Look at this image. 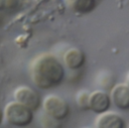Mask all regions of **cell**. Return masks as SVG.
Returning <instances> with one entry per match:
<instances>
[{
	"label": "cell",
	"instance_id": "cell-1",
	"mask_svg": "<svg viewBox=\"0 0 129 128\" xmlns=\"http://www.w3.org/2000/svg\"><path fill=\"white\" fill-rule=\"evenodd\" d=\"M30 76L32 83L41 90H48L59 86L66 76L60 61L50 53L38 55L31 63Z\"/></svg>",
	"mask_w": 129,
	"mask_h": 128
},
{
	"label": "cell",
	"instance_id": "cell-2",
	"mask_svg": "<svg viewBox=\"0 0 129 128\" xmlns=\"http://www.w3.org/2000/svg\"><path fill=\"white\" fill-rule=\"evenodd\" d=\"M3 112L6 122L15 127H26L33 121V110L17 101L8 103Z\"/></svg>",
	"mask_w": 129,
	"mask_h": 128
},
{
	"label": "cell",
	"instance_id": "cell-3",
	"mask_svg": "<svg viewBox=\"0 0 129 128\" xmlns=\"http://www.w3.org/2000/svg\"><path fill=\"white\" fill-rule=\"evenodd\" d=\"M42 107L46 115L56 121L66 119L70 114V105L68 102L55 95L45 97L42 102Z\"/></svg>",
	"mask_w": 129,
	"mask_h": 128
},
{
	"label": "cell",
	"instance_id": "cell-4",
	"mask_svg": "<svg viewBox=\"0 0 129 128\" xmlns=\"http://www.w3.org/2000/svg\"><path fill=\"white\" fill-rule=\"evenodd\" d=\"M13 97L15 101L27 106L33 111H36L40 107V96L32 88L21 86L15 89Z\"/></svg>",
	"mask_w": 129,
	"mask_h": 128
},
{
	"label": "cell",
	"instance_id": "cell-5",
	"mask_svg": "<svg viewBox=\"0 0 129 128\" xmlns=\"http://www.w3.org/2000/svg\"><path fill=\"white\" fill-rule=\"evenodd\" d=\"M111 103V96L105 91L97 90L90 94V110L96 114L109 111Z\"/></svg>",
	"mask_w": 129,
	"mask_h": 128
},
{
	"label": "cell",
	"instance_id": "cell-6",
	"mask_svg": "<svg viewBox=\"0 0 129 128\" xmlns=\"http://www.w3.org/2000/svg\"><path fill=\"white\" fill-rule=\"evenodd\" d=\"M112 103L120 110H129V87L126 84L115 85L110 93Z\"/></svg>",
	"mask_w": 129,
	"mask_h": 128
},
{
	"label": "cell",
	"instance_id": "cell-7",
	"mask_svg": "<svg viewBox=\"0 0 129 128\" xmlns=\"http://www.w3.org/2000/svg\"><path fill=\"white\" fill-rule=\"evenodd\" d=\"M125 125V121L119 114L110 111L98 114L95 121V126L98 128H124Z\"/></svg>",
	"mask_w": 129,
	"mask_h": 128
},
{
	"label": "cell",
	"instance_id": "cell-8",
	"mask_svg": "<svg viewBox=\"0 0 129 128\" xmlns=\"http://www.w3.org/2000/svg\"><path fill=\"white\" fill-rule=\"evenodd\" d=\"M63 61L68 69L72 71L80 70L86 62V54L77 47L68 49L63 54Z\"/></svg>",
	"mask_w": 129,
	"mask_h": 128
},
{
	"label": "cell",
	"instance_id": "cell-9",
	"mask_svg": "<svg viewBox=\"0 0 129 128\" xmlns=\"http://www.w3.org/2000/svg\"><path fill=\"white\" fill-rule=\"evenodd\" d=\"M74 12L79 14H89L94 11L97 6V0H73L70 2Z\"/></svg>",
	"mask_w": 129,
	"mask_h": 128
},
{
	"label": "cell",
	"instance_id": "cell-10",
	"mask_svg": "<svg viewBox=\"0 0 129 128\" xmlns=\"http://www.w3.org/2000/svg\"><path fill=\"white\" fill-rule=\"evenodd\" d=\"M90 94L88 91H80L77 95V104L82 110H90Z\"/></svg>",
	"mask_w": 129,
	"mask_h": 128
},
{
	"label": "cell",
	"instance_id": "cell-11",
	"mask_svg": "<svg viewBox=\"0 0 129 128\" xmlns=\"http://www.w3.org/2000/svg\"><path fill=\"white\" fill-rule=\"evenodd\" d=\"M7 6V0H0V10L5 9Z\"/></svg>",
	"mask_w": 129,
	"mask_h": 128
},
{
	"label": "cell",
	"instance_id": "cell-12",
	"mask_svg": "<svg viewBox=\"0 0 129 128\" xmlns=\"http://www.w3.org/2000/svg\"><path fill=\"white\" fill-rule=\"evenodd\" d=\"M3 118H4V112H2L0 110V125L2 124V121H3Z\"/></svg>",
	"mask_w": 129,
	"mask_h": 128
},
{
	"label": "cell",
	"instance_id": "cell-13",
	"mask_svg": "<svg viewBox=\"0 0 129 128\" xmlns=\"http://www.w3.org/2000/svg\"><path fill=\"white\" fill-rule=\"evenodd\" d=\"M125 84L129 87V74H128V75H127V77H126V83H125Z\"/></svg>",
	"mask_w": 129,
	"mask_h": 128
},
{
	"label": "cell",
	"instance_id": "cell-14",
	"mask_svg": "<svg viewBox=\"0 0 129 128\" xmlns=\"http://www.w3.org/2000/svg\"><path fill=\"white\" fill-rule=\"evenodd\" d=\"M68 1H69V3H70V2H72V1H73V0H68Z\"/></svg>",
	"mask_w": 129,
	"mask_h": 128
}]
</instances>
